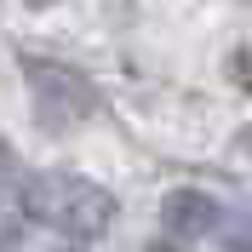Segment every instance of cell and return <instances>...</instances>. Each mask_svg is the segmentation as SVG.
<instances>
[{
  "instance_id": "cell-1",
  "label": "cell",
  "mask_w": 252,
  "mask_h": 252,
  "mask_svg": "<svg viewBox=\"0 0 252 252\" xmlns=\"http://www.w3.org/2000/svg\"><path fill=\"white\" fill-rule=\"evenodd\" d=\"M17 206L29 218L52 223L69 241H97L115 223V195L103 184H92V178H75V172H34V178H23Z\"/></svg>"
},
{
  "instance_id": "cell-2",
  "label": "cell",
  "mask_w": 252,
  "mask_h": 252,
  "mask_svg": "<svg viewBox=\"0 0 252 252\" xmlns=\"http://www.w3.org/2000/svg\"><path fill=\"white\" fill-rule=\"evenodd\" d=\"M23 75L34 86V121L46 126V132H69L92 115V86L86 75H75L69 63H46V58H23Z\"/></svg>"
},
{
  "instance_id": "cell-3",
  "label": "cell",
  "mask_w": 252,
  "mask_h": 252,
  "mask_svg": "<svg viewBox=\"0 0 252 252\" xmlns=\"http://www.w3.org/2000/svg\"><path fill=\"white\" fill-rule=\"evenodd\" d=\"M218 201L212 195H201V189H178V195H166L160 201V229L172 241H195V235H206V229H218Z\"/></svg>"
},
{
  "instance_id": "cell-4",
  "label": "cell",
  "mask_w": 252,
  "mask_h": 252,
  "mask_svg": "<svg viewBox=\"0 0 252 252\" xmlns=\"http://www.w3.org/2000/svg\"><path fill=\"white\" fill-rule=\"evenodd\" d=\"M218 241L223 252H252V206H235L229 218H218Z\"/></svg>"
},
{
  "instance_id": "cell-5",
  "label": "cell",
  "mask_w": 252,
  "mask_h": 252,
  "mask_svg": "<svg viewBox=\"0 0 252 252\" xmlns=\"http://www.w3.org/2000/svg\"><path fill=\"white\" fill-rule=\"evenodd\" d=\"M229 75H235L241 92H252V46H241L235 58H229Z\"/></svg>"
},
{
  "instance_id": "cell-6",
  "label": "cell",
  "mask_w": 252,
  "mask_h": 252,
  "mask_svg": "<svg viewBox=\"0 0 252 252\" xmlns=\"http://www.w3.org/2000/svg\"><path fill=\"white\" fill-rule=\"evenodd\" d=\"M17 178V155H12V143L0 138V184H12Z\"/></svg>"
},
{
  "instance_id": "cell-7",
  "label": "cell",
  "mask_w": 252,
  "mask_h": 252,
  "mask_svg": "<svg viewBox=\"0 0 252 252\" xmlns=\"http://www.w3.org/2000/svg\"><path fill=\"white\" fill-rule=\"evenodd\" d=\"M235 143H241V155H247V160H252V132H241V138H235Z\"/></svg>"
},
{
  "instance_id": "cell-8",
  "label": "cell",
  "mask_w": 252,
  "mask_h": 252,
  "mask_svg": "<svg viewBox=\"0 0 252 252\" xmlns=\"http://www.w3.org/2000/svg\"><path fill=\"white\" fill-rule=\"evenodd\" d=\"M149 252H178V247H149Z\"/></svg>"
},
{
  "instance_id": "cell-9",
  "label": "cell",
  "mask_w": 252,
  "mask_h": 252,
  "mask_svg": "<svg viewBox=\"0 0 252 252\" xmlns=\"http://www.w3.org/2000/svg\"><path fill=\"white\" fill-rule=\"evenodd\" d=\"M29 6H52V0H29Z\"/></svg>"
}]
</instances>
